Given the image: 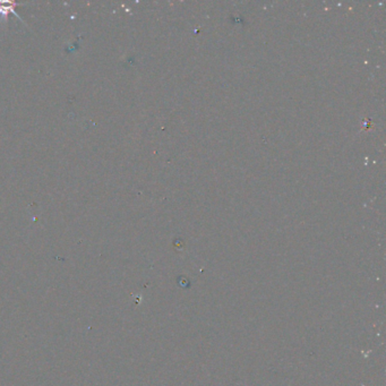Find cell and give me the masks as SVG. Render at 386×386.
<instances>
[{"label":"cell","mask_w":386,"mask_h":386,"mask_svg":"<svg viewBox=\"0 0 386 386\" xmlns=\"http://www.w3.org/2000/svg\"><path fill=\"white\" fill-rule=\"evenodd\" d=\"M16 5H17L16 3H13V2H5V0H0V15L4 16L5 19H7L8 14L13 13L15 16L22 21L21 16H18V14L15 12V6H16Z\"/></svg>","instance_id":"obj_1"}]
</instances>
